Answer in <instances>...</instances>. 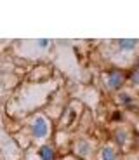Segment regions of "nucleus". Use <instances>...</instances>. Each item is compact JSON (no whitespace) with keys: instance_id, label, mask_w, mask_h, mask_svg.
Here are the masks:
<instances>
[{"instance_id":"3","label":"nucleus","mask_w":139,"mask_h":160,"mask_svg":"<svg viewBox=\"0 0 139 160\" xmlns=\"http://www.w3.org/2000/svg\"><path fill=\"white\" fill-rule=\"evenodd\" d=\"M137 40H134V38H120V40H117V45H118V51L120 52H131V51H134L136 47H137Z\"/></svg>"},{"instance_id":"5","label":"nucleus","mask_w":139,"mask_h":160,"mask_svg":"<svg viewBox=\"0 0 139 160\" xmlns=\"http://www.w3.org/2000/svg\"><path fill=\"white\" fill-rule=\"evenodd\" d=\"M101 160H117V150L111 148L110 144L101 150Z\"/></svg>"},{"instance_id":"6","label":"nucleus","mask_w":139,"mask_h":160,"mask_svg":"<svg viewBox=\"0 0 139 160\" xmlns=\"http://www.w3.org/2000/svg\"><path fill=\"white\" fill-rule=\"evenodd\" d=\"M118 99H120V103H122V104H132V101H134L131 94H123V92L118 96Z\"/></svg>"},{"instance_id":"1","label":"nucleus","mask_w":139,"mask_h":160,"mask_svg":"<svg viewBox=\"0 0 139 160\" xmlns=\"http://www.w3.org/2000/svg\"><path fill=\"white\" fill-rule=\"evenodd\" d=\"M125 73L120 72V70H110V72L106 73V84L110 89H115V91H118L120 87H122L123 84H125Z\"/></svg>"},{"instance_id":"2","label":"nucleus","mask_w":139,"mask_h":160,"mask_svg":"<svg viewBox=\"0 0 139 160\" xmlns=\"http://www.w3.org/2000/svg\"><path fill=\"white\" fill-rule=\"evenodd\" d=\"M32 134L38 139H42L49 134V124L44 117H37L35 118V122L32 124Z\"/></svg>"},{"instance_id":"8","label":"nucleus","mask_w":139,"mask_h":160,"mask_svg":"<svg viewBox=\"0 0 139 160\" xmlns=\"http://www.w3.org/2000/svg\"><path fill=\"white\" fill-rule=\"evenodd\" d=\"M131 82L132 84H139V66L131 73Z\"/></svg>"},{"instance_id":"9","label":"nucleus","mask_w":139,"mask_h":160,"mask_svg":"<svg viewBox=\"0 0 139 160\" xmlns=\"http://www.w3.org/2000/svg\"><path fill=\"white\" fill-rule=\"evenodd\" d=\"M49 44H51V40H47V38H44V40H38V45H40V47H47Z\"/></svg>"},{"instance_id":"4","label":"nucleus","mask_w":139,"mask_h":160,"mask_svg":"<svg viewBox=\"0 0 139 160\" xmlns=\"http://www.w3.org/2000/svg\"><path fill=\"white\" fill-rule=\"evenodd\" d=\"M38 157L40 160H54V150L49 144H44L38 148Z\"/></svg>"},{"instance_id":"10","label":"nucleus","mask_w":139,"mask_h":160,"mask_svg":"<svg viewBox=\"0 0 139 160\" xmlns=\"http://www.w3.org/2000/svg\"><path fill=\"white\" fill-rule=\"evenodd\" d=\"M137 160H139V158H137Z\"/></svg>"},{"instance_id":"7","label":"nucleus","mask_w":139,"mask_h":160,"mask_svg":"<svg viewBox=\"0 0 139 160\" xmlns=\"http://www.w3.org/2000/svg\"><path fill=\"white\" fill-rule=\"evenodd\" d=\"M115 141L120 144V146H122V144L125 143V132H123V131H118V132H117V134H115Z\"/></svg>"}]
</instances>
